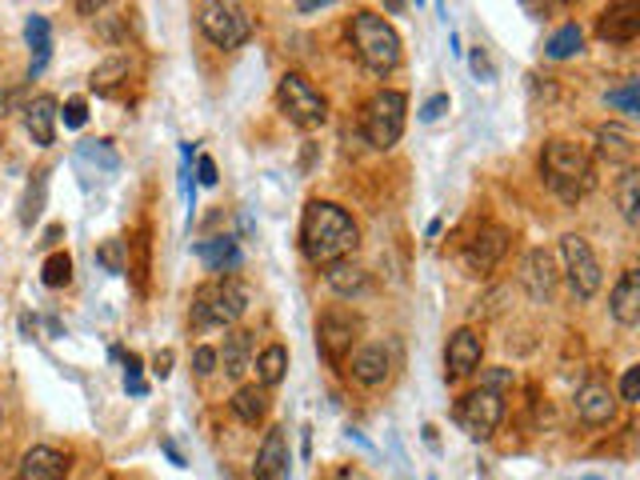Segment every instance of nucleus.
<instances>
[{
	"instance_id": "obj_1",
	"label": "nucleus",
	"mask_w": 640,
	"mask_h": 480,
	"mask_svg": "<svg viewBox=\"0 0 640 480\" xmlns=\"http://www.w3.org/2000/svg\"><path fill=\"white\" fill-rule=\"evenodd\" d=\"M360 245V229L333 200H308L300 217V253L317 269H329L336 260H348Z\"/></svg>"
},
{
	"instance_id": "obj_2",
	"label": "nucleus",
	"mask_w": 640,
	"mask_h": 480,
	"mask_svg": "<svg viewBox=\"0 0 640 480\" xmlns=\"http://www.w3.org/2000/svg\"><path fill=\"white\" fill-rule=\"evenodd\" d=\"M541 173L544 185L553 188L565 205H577L580 197H589L592 185H596V169H592V157L573 140H549L541 152Z\"/></svg>"
},
{
	"instance_id": "obj_3",
	"label": "nucleus",
	"mask_w": 640,
	"mask_h": 480,
	"mask_svg": "<svg viewBox=\"0 0 640 480\" xmlns=\"http://www.w3.org/2000/svg\"><path fill=\"white\" fill-rule=\"evenodd\" d=\"M348 40H353V52H357V61L377 76H389L396 73V64H401V37H396V28L384 21L381 13H372V9H360L353 13L348 21Z\"/></svg>"
},
{
	"instance_id": "obj_4",
	"label": "nucleus",
	"mask_w": 640,
	"mask_h": 480,
	"mask_svg": "<svg viewBox=\"0 0 640 480\" xmlns=\"http://www.w3.org/2000/svg\"><path fill=\"white\" fill-rule=\"evenodd\" d=\"M248 288L236 276H217L193 293V324L197 329H229L245 317Z\"/></svg>"
},
{
	"instance_id": "obj_5",
	"label": "nucleus",
	"mask_w": 640,
	"mask_h": 480,
	"mask_svg": "<svg viewBox=\"0 0 640 480\" xmlns=\"http://www.w3.org/2000/svg\"><path fill=\"white\" fill-rule=\"evenodd\" d=\"M405 121H408V97L401 88H381V93H372L369 104L360 109V133L369 140L372 148H389L405 136Z\"/></svg>"
},
{
	"instance_id": "obj_6",
	"label": "nucleus",
	"mask_w": 640,
	"mask_h": 480,
	"mask_svg": "<svg viewBox=\"0 0 640 480\" xmlns=\"http://www.w3.org/2000/svg\"><path fill=\"white\" fill-rule=\"evenodd\" d=\"M197 25L209 37V45H217L224 52L245 49L253 40V16L241 4H233V0H205V4H197Z\"/></svg>"
},
{
	"instance_id": "obj_7",
	"label": "nucleus",
	"mask_w": 640,
	"mask_h": 480,
	"mask_svg": "<svg viewBox=\"0 0 640 480\" xmlns=\"http://www.w3.org/2000/svg\"><path fill=\"white\" fill-rule=\"evenodd\" d=\"M360 333H365V320H360V312H353V308H324L317 317V348L320 357L329 360V365H345L348 357H353V345L360 341Z\"/></svg>"
},
{
	"instance_id": "obj_8",
	"label": "nucleus",
	"mask_w": 640,
	"mask_h": 480,
	"mask_svg": "<svg viewBox=\"0 0 640 480\" xmlns=\"http://www.w3.org/2000/svg\"><path fill=\"white\" fill-rule=\"evenodd\" d=\"M276 104L288 116V124L296 128H320L329 121V100L320 97L317 88L308 85V76L300 73H284L281 85H276Z\"/></svg>"
},
{
	"instance_id": "obj_9",
	"label": "nucleus",
	"mask_w": 640,
	"mask_h": 480,
	"mask_svg": "<svg viewBox=\"0 0 640 480\" xmlns=\"http://www.w3.org/2000/svg\"><path fill=\"white\" fill-rule=\"evenodd\" d=\"M453 420L468 441H489V436L501 429V420H505V396L472 389V393H465L460 401H456Z\"/></svg>"
},
{
	"instance_id": "obj_10",
	"label": "nucleus",
	"mask_w": 640,
	"mask_h": 480,
	"mask_svg": "<svg viewBox=\"0 0 640 480\" xmlns=\"http://www.w3.org/2000/svg\"><path fill=\"white\" fill-rule=\"evenodd\" d=\"M561 260H565V276H568V288L580 296V300H592V296L601 293V260L592 253V245L584 236L577 233H565L561 236Z\"/></svg>"
},
{
	"instance_id": "obj_11",
	"label": "nucleus",
	"mask_w": 640,
	"mask_h": 480,
	"mask_svg": "<svg viewBox=\"0 0 640 480\" xmlns=\"http://www.w3.org/2000/svg\"><path fill=\"white\" fill-rule=\"evenodd\" d=\"M508 241H513L508 229H501V224H480L477 233H472V241L465 245V253H460L465 269L472 272V276H489V272L505 260Z\"/></svg>"
},
{
	"instance_id": "obj_12",
	"label": "nucleus",
	"mask_w": 640,
	"mask_h": 480,
	"mask_svg": "<svg viewBox=\"0 0 640 480\" xmlns=\"http://www.w3.org/2000/svg\"><path fill=\"white\" fill-rule=\"evenodd\" d=\"M596 37L604 45H632L640 37V9L637 4H628V0H616L601 13L596 21Z\"/></svg>"
},
{
	"instance_id": "obj_13",
	"label": "nucleus",
	"mask_w": 640,
	"mask_h": 480,
	"mask_svg": "<svg viewBox=\"0 0 640 480\" xmlns=\"http://www.w3.org/2000/svg\"><path fill=\"white\" fill-rule=\"evenodd\" d=\"M596 152L608 164H620V169H637V133L620 121H608L596 128Z\"/></svg>"
},
{
	"instance_id": "obj_14",
	"label": "nucleus",
	"mask_w": 640,
	"mask_h": 480,
	"mask_svg": "<svg viewBox=\"0 0 640 480\" xmlns=\"http://www.w3.org/2000/svg\"><path fill=\"white\" fill-rule=\"evenodd\" d=\"M348 377L357 384H365V389H377V384H384L393 377V353L384 345L357 348V353L348 357Z\"/></svg>"
},
{
	"instance_id": "obj_15",
	"label": "nucleus",
	"mask_w": 640,
	"mask_h": 480,
	"mask_svg": "<svg viewBox=\"0 0 640 480\" xmlns=\"http://www.w3.org/2000/svg\"><path fill=\"white\" fill-rule=\"evenodd\" d=\"M69 477V456L52 444H33L25 456H21V468H16V480H64Z\"/></svg>"
},
{
	"instance_id": "obj_16",
	"label": "nucleus",
	"mask_w": 640,
	"mask_h": 480,
	"mask_svg": "<svg viewBox=\"0 0 640 480\" xmlns=\"http://www.w3.org/2000/svg\"><path fill=\"white\" fill-rule=\"evenodd\" d=\"M484 360V341L472 329H456L448 336V348H444V365H448V377H468V372L480 369Z\"/></svg>"
},
{
	"instance_id": "obj_17",
	"label": "nucleus",
	"mask_w": 640,
	"mask_h": 480,
	"mask_svg": "<svg viewBox=\"0 0 640 480\" xmlns=\"http://www.w3.org/2000/svg\"><path fill=\"white\" fill-rule=\"evenodd\" d=\"M520 284L529 288L532 300H553L556 293V260L549 248H532L520 269Z\"/></svg>"
},
{
	"instance_id": "obj_18",
	"label": "nucleus",
	"mask_w": 640,
	"mask_h": 480,
	"mask_svg": "<svg viewBox=\"0 0 640 480\" xmlns=\"http://www.w3.org/2000/svg\"><path fill=\"white\" fill-rule=\"evenodd\" d=\"M577 417L592 429H601V424H613L616 417V396L608 384L601 381H589L577 389Z\"/></svg>"
},
{
	"instance_id": "obj_19",
	"label": "nucleus",
	"mask_w": 640,
	"mask_h": 480,
	"mask_svg": "<svg viewBox=\"0 0 640 480\" xmlns=\"http://www.w3.org/2000/svg\"><path fill=\"white\" fill-rule=\"evenodd\" d=\"M608 312L616 317V324H640V272L637 269H625L620 272V281L613 284V296H608Z\"/></svg>"
},
{
	"instance_id": "obj_20",
	"label": "nucleus",
	"mask_w": 640,
	"mask_h": 480,
	"mask_svg": "<svg viewBox=\"0 0 640 480\" xmlns=\"http://www.w3.org/2000/svg\"><path fill=\"white\" fill-rule=\"evenodd\" d=\"M288 472V441H284V429H269L264 441L257 448V465H253V477L257 480H284Z\"/></svg>"
},
{
	"instance_id": "obj_21",
	"label": "nucleus",
	"mask_w": 640,
	"mask_h": 480,
	"mask_svg": "<svg viewBox=\"0 0 640 480\" xmlns=\"http://www.w3.org/2000/svg\"><path fill=\"white\" fill-rule=\"evenodd\" d=\"M217 365L224 369L229 381H241L253 365V333L248 329H233V333L224 336V348L217 353Z\"/></svg>"
},
{
	"instance_id": "obj_22",
	"label": "nucleus",
	"mask_w": 640,
	"mask_h": 480,
	"mask_svg": "<svg viewBox=\"0 0 640 480\" xmlns=\"http://www.w3.org/2000/svg\"><path fill=\"white\" fill-rule=\"evenodd\" d=\"M25 128L40 148H49L57 140V100L52 97H33L25 104Z\"/></svg>"
},
{
	"instance_id": "obj_23",
	"label": "nucleus",
	"mask_w": 640,
	"mask_h": 480,
	"mask_svg": "<svg viewBox=\"0 0 640 480\" xmlns=\"http://www.w3.org/2000/svg\"><path fill=\"white\" fill-rule=\"evenodd\" d=\"M25 40H28V49H33L28 76H40V73H45V64H49V57H52V25H49V16H37V13L28 16Z\"/></svg>"
},
{
	"instance_id": "obj_24",
	"label": "nucleus",
	"mask_w": 640,
	"mask_h": 480,
	"mask_svg": "<svg viewBox=\"0 0 640 480\" xmlns=\"http://www.w3.org/2000/svg\"><path fill=\"white\" fill-rule=\"evenodd\" d=\"M324 284H329L336 296H360L369 288V272L360 269V264H353V260H336V264L324 269Z\"/></svg>"
},
{
	"instance_id": "obj_25",
	"label": "nucleus",
	"mask_w": 640,
	"mask_h": 480,
	"mask_svg": "<svg viewBox=\"0 0 640 480\" xmlns=\"http://www.w3.org/2000/svg\"><path fill=\"white\" fill-rule=\"evenodd\" d=\"M229 408L236 413V420H245L257 429L260 420L269 417V389H260V384H245V389H236Z\"/></svg>"
},
{
	"instance_id": "obj_26",
	"label": "nucleus",
	"mask_w": 640,
	"mask_h": 480,
	"mask_svg": "<svg viewBox=\"0 0 640 480\" xmlns=\"http://www.w3.org/2000/svg\"><path fill=\"white\" fill-rule=\"evenodd\" d=\"M197 257L209 264L212 272H233L241 264V248H236L233 236H212V241H200L197 245Z\"/></svg>"
},
{
	"instance_id": "obj_27",
	"label": "nucleus",
	"mask_w": 640,
	"mask_h": 480,
	"mask_svg": "<svg viewBox=\"0 0 640 480\" xmlns=\"http://www.w3.org/2000/svg\"><path fill=\"white\" fill-rule=\"evenodd\" d=\"M616 209L628 224L640 221V169H625L616 181Z\"/></svg>"
},
{
	"instance_id": "obj_28",
	"label": "nucleus",
	"mask_w": 640,
	"mask_h": 480,
	"mask_svg": "<svg viewBox=\"0 0 640 480\" xmlns=\"http://www.w3.org/2000/svg\"><path fill=\"white\" fill-rule=\"evenodd\" d=\"M284 372H288V348H284V345H269L257 357V381H260V389H276V384L284 381Z\"/></svg>"
},
{
	"instance_id": "obj_29",
	"label": "nucleus",
	"mask_w": 640,
	"mask_h": 480,
	"mask_svg": "<svg viewBox=\"0 0 640 480\" xmlns=\"http://www.w3.org/2000/svg\"><path fill=\"white\" fill-rule=\"evenodd\" d=\"M45 193H49V173L37 169L25 188V200H21V224H25V229H33V224L40 221V212H45Z\"/></svg>"
},
{
	"instance_id": "obj_30",
	"label": "nucleus",
	"mask_w": 640,
	"mask_h": 480,
	"mask_svg": "<svg viewBox=\"0 0 640 480\" xmlns=\"http://www.w3.org/2000/svg\"><path fill=\"white\" fill-rule=\"evenodd\" d=\"M580 49H584V33H580V25L556 28L553 37L544 40V57H549V61H568V57H577Z\"/></svg>"
},
{
	"instance_id": "obj_31",
	"label": "nucleus",
	"mask_w": 640,
	"mask_h": 480,
	"mask_svg": "<svg viewBox=\"0 0 640 480\" xmlns=\"http://www.w3.org/2000/svg\"><path fill=\"white\" fill-rule=\"evenodd\" d=\"M76 160H81V164H97L100 173H116V169H121V157H116L112 140H81Z\"/></svg>"
},
{
	"instance_id": "obj_32",
	"label": "nucleus",
	"mask_w": 640,
	"mask_h": 480,
	"mask_svg": "<svg viewBox=\"0 0 640 480\" xmlns=\"http://www.w3.org/2000/svg\"><path fill=\"white\" fill-rule=\"evenodd\" d=\"M40 281H45V288H64V284L73 281V257L69 253H52L40 264Z\"/></svg>"
},
{
	"instance_id": "obj_33",
	"label": "nucleus",
	"mask_w": 640,
	"mask_h": 480,
	"mask_svg": "<svg viewBox=\"0 0 640 480\" xmlns=\"http://www.w3.org/2000/svg\"><path fill=\"white\" fill-rule=\"evenodd\" d=\"M121 76H128V61H124V57H112V61H104L97 73H93V88H97V93H112Z\"/></svg>"
},
{
	"instance_id": "obj_34",
	"label": "nucleus",
	"mask_w": 640,
	"mask_h": 480,
	"mask_svg": "<svg viewBox=\"0 0 640 480\" xmlns=\"http://www.w3.org/2000/svg\"><path fill=\"white\" fill-rule=\"evenodd\" d=\"M97 264L104 272H112V276H121V272L128 269V260H124V241H116V236L104 241V245L97 248Z\"/></svg>"
},
{
	"instance_id": "obj_35",
	"label": "nucleus",
	"mask_w": 640,
	"mask_h": 480,
	"mask_svg": "<svg viewBox=\"0 0 640 480\" xmlns=\"http://www.w3.org/2000/svg\"><path fill=\"white\" fill-rule=\"evenodd\" d=\"M637 88H640V81H628L625 88H620V93H608V104H613V109H620V112H628V116H637Z\"/></svg>"
},
{
	"instance_id": "obj_36",
	"label": "nucleus",
	"mask_w": 640,
	"mask_h": 480,
	"mask_svg": "<svg viewBox=\"0 0 640 480\" xmlns=\"http://www.w3.org/2000/svg\"><path fill=\"white\" fill-rule=\"evenodd\" d=\"M64 121V128H85V121H88V104L81 97H73V100H64V112H57Z\"/></svg>"
},
{
	"instance_id": "obj_37",
	"label": "nucleus",
	"mask_w": 640,
	"mask_h": 480,
	"mask_svg": "<svg viewBox=\"0 0 640 480\" xmlns=\"http://www.w3.org/2000/svg\"><path fill=\"white\" fill-rule=\"evenodd\" d=\"M448 104H453V100H448V93H436V97H429V100H424V104H420L417 116H420V121H424V124L441 121L444 112H448Z\"/></svg>"
},
{
	"instance_id": "obj_38",
	"label": "nucleus",
	"mask_w": 640,
	"mask_h": 480,
	"mask_svg": "<svg viewBox=\"0 0 640 480\" xmlns=\"http://www.w3.org/2000/svg\"><path fill=\"white\" fill-rule=\"evenodd\" d=\"M124 389H128V393H136V396H145V389H148V384L140 381V357H136V353H128V357H124Z\"/></svg>"
},
{
	"instance_id": "obj_39",
	"label": "nucleus",
	"mask_w": 640,
	"mask_h": 480,
	"mask_svg": "<svg viewBox=\"0 0 640 480\" xmlns=\"http://www.w3.org/2000/svg\"><path fill=\"white\" fill-rule=\"evenodd\" d=\"M620 401H625V405H637L640 401V369L637 365L625 369V377H620Z\"/></svg>"
},
{
	"instance_id": "obj_40",
	"label": "nucleus",
	"mask_w": 640,
	"mask_h": 480,
	"mask_svg": "<svg viewBox=\"0 0 640 480\" xmlns=\"http://www.w3.org/2000/svg\"><path fill=\"white\" fill-rule=\"evenodd\" d=\"M193 372H197V377H212V372H217V348L200 345L197 353H193Z\"/></svg>"
},
{
	"instance_id": "obj_41",
	"label": "nucleus",
	"mask_w": 640,
	"mask_h": 480,
	"mask_svg": "<svg viewBox=\"0 0 640 480\" xmlns=\"http://www.w3.org/2000/svg\"><path fill=\"white\" fill-rule=\"evenodd\" d=\"M508 384H513V369H489L480 377V389H484V393H501Z\"/></svg>"
},
{
	"instance_id": "obj_42",
	"label": "nucleus",
	"mask_w": 640,
	"mask_h": 480,
	"mask_svg": "<svg viewBox=\"0 0 640 480\" xmlns=\"http://www.w3.org/2000/svg\"><path fill=\"white\" fill-rule=\"evenodd\" d=\"M468 64H472V73H477L480 81H493V76H496L493 61H489V52L480 49V45H477V49H472V61H468Z\"/></svg>"
},
{
	"instance_id": "obj_43",
	"label": "nucleus",
	"mask_w": 640,
	"mask_h": 480,
	"mask_svg": "<svg viewBox=\"0 0 640 480\" xmlns=\"http://www.w3.org/2000/svg\"><path fill=\"white\" fill-rule=\"evenodd\" d=\"M197 181L205 188H212L217 181H221V176H217V160H212V157H200L197 160Z\"/></svg>"
},
{
	"instance_id": "obj_44",
	"label": "nucleus",
	"mask_w": 640,
	"mask_h": 480,
	"mask_svg": "<svg viewBox=\"0 0 640 480\" xmlns=\"http://www.w3.org/2000/svg\"><path fill=\"white\" fill-rule=\"evenodd\" d=\"M169 365H173V353H157V360H152V372H157L160 381H164V377H169Z\"/></svg>"
},
{
	"instance_id": "obj_45",
	"label": "nucleus",
	"mask_w": 640,
	"mask_h": 480,
	"mask_svg": "<svg viewBox=\"0 0 640 480\" xmlns=\"http://www.w3.org/2000/svg\"><path fill=\"white\" fill-rule=\"evenodd\" d=\"M333 480H369V477H365L360 468H341V472H336Z\"/></svg>"
},
{
	"instance_id": "obj_46",
	"label": "nucleus",
	"mask_w": 640,
	"mask_h": 480,
	"mask_svg": "<svg viewBox=\"0 0 640 480\" xmlns=\"http://www.w3.org/2000/svg\"><path fill=\"white\" fill-rule=\"evenodd\" d=\"M57 241H61V224H52L49 233H45V245H57Z\"/></svg>"
}]
</instances>
